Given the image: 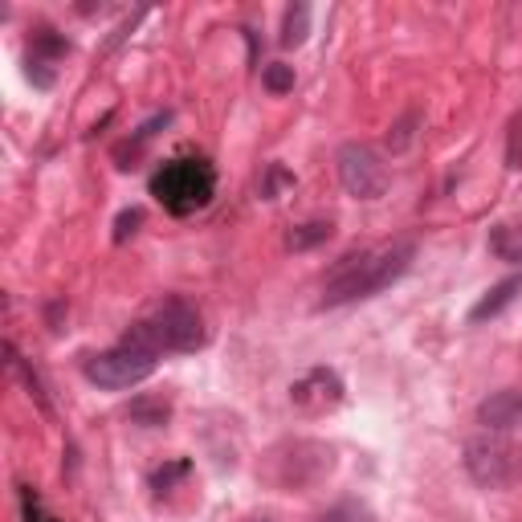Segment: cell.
Here are the masks:
<instances>
[{"instance_id":"1","label":"cell","mask_w":522,"mask_h":522,"mask_svg":"<svg viewBox=\"0 0 522 522\" xmlns=\"http://www.w3.org/2000/svg\"><path fill=\"white\" fill-rule=\"evenodd\" d=\"M416 257V241H388V245H368L339 257L327 282H323V302L319 306H343L355 298H372L400 282Z\"/></svg>"},{"instance_id":"2","label":"cell","mask_w":522,"mask_h":522,"mask_svg":"<svg viewBox=\"0 0 522 522\" xmlns=\"http://www.w3.org/2000/svg\"><path fill=\"white\" fill-rule=\"evenodd\" d=\"M217 192V172L204 160H172L164 172H155L151 196L160 200L172 217H188L196 208H204Z\"/></svg>"},{"instance_id":"3","label":"cell","mask_w":522,"mask_h":522,"mask_svg":"<svg viewBox=\"0 0 522 522\" xmlns=\"http://www.w3.org/2000/svg\"><path fill=\"white\" fill-rule=\"evenodd\" d=\"M465 474L482 490H506L522 482V449L502 433H482L465 441Z\"/></svg>"},{"instance_id":"4","label":"cell","mask_w":522,"mask_h":522,"mask_svg":"<svg viewBox=\"0 0 522 522\" xmlns=\"http://www.w3.org/2000/svg\"><path fill=\"white\" fill-rule=\"evenodd\" d=\"M155 359H160V355H151V351H139V347L119 343V347H111V351H98V355H90V359L82 363V372H86V380H90V384H98V388L123 392V388L143 384V380L155 372Z\"/></svg>"},{"instance_id":"5","label":"cell","mask_w":522,"mask_h":522,"mask_svg":"<svg viewBox=\"0 0 522 522\" xmlns=\"http://www.w3.org/2000/svg\"><path fill=\"white\" fill-rule=\"evenodd\" d=\"M335 164H339V184L347 188V196L380 200L388 192V168L368 143H343Z\"/></svg>"},{"instance_id":"6","label":"cell","mask_w":522,"mask_h":522,"mask_svg":"<svg viewBox=\"0 0 522 522\" xmlns=\"http://www.w3.org/2000/svg\"><path fill=\"white\" fill-rule=\"evenodd\" d=\"M151 327H155V335H160L164 351H196V347H204V319H200V310L188 306V302H180V298H172V302H164L160 310H155Z\"/></svg>"},{"instance_id":"7","label":"cell","mask_w":522,"mask_h":522,"mask_svg":"<svg viewBox=\"0 0 522 522\" xmlns=\"http://www.w3.org/2000/svg\"><path fill=\"white\" fill-rule=\"evenodd\" d=\"M335 453L319 441H294L290 457H278V482L282 486H315L323 474H331Z\"/></svg>"},{"instance_id":"8","label":"cell","mask_w":522,"mask_h":522,"mask_svg":"<svg viewBox=\"0 0 522 522\" xmlns=\"http://www.w3.org/2000/svg\"><path fill=\"white\" fill-rule=\"evenodd\" d=\"M290 400L302 408V412H327L343 400V380L327 368H315V372H306L294 388H290Z\"/></svg>"},{"instance_id":"9","label":"cell","mask_w":522,"mask_h":522,"mask_svg":"<svg viewBox=\"0 0 522 522\" xmlns=\"http://www.w3.org/2000/svg\"><path fill=\"white\" fill-rule=\"evenodd\" d=\"M478 421H482L490 433H510L514 425H522V388L490 392V396L478 404Z\"/></svg>"},{"instance_id":"10","label":"cell","mask_w":522,"mask_h":522,"mask_svg":"<svg viewBox=\"0 0 522 522\" xmlns=\"http://www.w3.org/2000/svg\"><path fill=\"white\" fill-rule=\"evenodd\" d=\"M518 290H522V278H518V274H514V278H506V282H498V286H490V290L478 298V306L469 310V323H486V319L502 315V310L518 298Z\"/></svg>"},{"instance_id":"11","label":"cell","mask_w":522,"mask_h":522,"mask_svg":"<svg viewBox=\"0 0 522 522\" xmlns=\"http://www.w3.org/2000/svg\"><path fill=\"white\" fill-rule=\"evenodd\" d=\"M490 253L498 261H510V266H518L522 261V221H502L490 229Z\"/></svg>"},{"instance_id":"12","label":"cell","mask_w":522,"mask_h":522,"mask_svg":"<svg viewBox=\"0 0 522 522\" xmlns=\"http://www.w3.org/2000/svg\"><path fill=\"white\" fill-rule=\"evenodd\" d=\"M331 233H335L331 221H306V225H298V229L286 237V245H290L294 253H302V249H315L319 241H327Z\"/></svg>"},{"instance_id":"13","label":"cell","mask_w":522,"mask_h":522,"mask_svg":"<svg viewBox=\"0 0 522 522\" xmlns=\"http://www.w3.org/2000/svg\"><path fill=\"white\" fill-rule=\"evenodd\" d=\"M306 29H310V9L306 5H290L286 21H282V45H302Z\"/></svg>"},{"instance_id":"14","label":"cell","mask_w":522,"mask_h":522,"mask_svg":"<svg viewBox=\"0 0 522 522\" xmlns=\"http://www.w3.org/2000/svg\"><path fill=\"white\" fill-rule=\"evenodd\" d=\"M168 412H172L168 400H135V404H131V421H135V425H164Z\"/></svg>"},{"instance_id":"15","label":"cell","mask_w":522,"mask_h":522,"mask_svg":"<svg viewBox=\"0 0 522 522\" xmlns=\"http://www.w3.org/2000/svg\"><path fill=\"white\" fill-rule=\"evenodd\" d=\"M319 522H376V514L368 510V506H363V502H339V506H331Z\"/></svg>"},{"instance_id":"16","label":"cell","mask_w":522,"mask_h":522,"mask_svg":"<svg viewBox=\"0 0 522 522\" xmlns=\"http://www.w3.org/2000/svg\"><path fill=\"white\" fill-rule=\"evenodd\" d=\"M261 82H266V90H270V94H286V90H294V66L274 62V66H266Z\"/></svg>"},{"instance_id":"17","label":"cell","mask_w":522,"mask_h":522,"mask_svg":"<svg viewBox=\"0 0 522 522\" xmlns=\"http://www.w3.org/2000/svg\"><path fill=\"white\" fill-rule=\"evenodd\" d=\"M416 123H421V115H416V111H408V115H404V119H400V123L388 131V147H392V151H404V147L412 143V127H416Z\"/></svg>"},{"instance_id":"18","label":"cell","mask_w":522,"mask_h":522,"mask_svg":"<svg viewBox=\"0 0 522 522\" xmlns=\"http://www.w3.org/2000/svg\"><path fill=\"white\" fill-rule=\"evenodd\" d=\"M506 164L510 168H522V115L510 119V131H506Z\"/></svg>"},{"instance_id":"19","label":"cell","mask_w":522,"mask_h":522,"mask_svg":"<svg viewBox=\"0 0 522 522\" xmlns=\"http://www.w3.org/2000/svg\"><path fill=\"white\" fill-rule=\"evenodd\" d=\"M290 184H294V176H290L286 168H278V164H274V168H270V176H266V184H261V196H266V200H278V192H282V188H290Z\"/></svg>"},{"instance_id":"20","label":"cell","mask_w":522,"mask_h":522,"mask_svg":"<svg viewBox=\"0 0 522 522\" xmlns=\"http://www.w3.org/2000/svg\"><path fill=\"white\" fill-rule=\"evenodd\" d=\"M139 225H143V208H127V213H119V221H115V241H127Z\"/></svg>"},{"instance_id":"21","label":"cell","mask_w":522,"mask_h":522,"mask_svg":"<svg viewBox=\"0 0 522 522\" xmlns=\"http://www.w3.org/2000/svg\"><path fill=\"white\" fill-rule=\"evenodd\" d=\"M184 474H188V465H184V461H176V465H168V469H160V474H155V490H160V494H164V490H168V486H172L176 478H184Z\"/></svg>"},{"instance_id":"22","label":"cell","mask_w":522,"mask_h":522,"mask_svg":"<svg viewBox=\"0 0 522 522\" xmlns=\"http://www.w3.org/2000/svg\"><path fill=\"white\" fill-rule=\"evenodd\" d=\"M25 522H54L45 510H41V502H37V494L33 490H25Z\"/></svg>"},{"instance_id":"23","label":"cell","mask_w":522,"mask_h":522,"mask_svg":"<svg viewBox=\"0 0 522 522\" xmlns=\"http://www.w3.org/2000/svg\"><path fill=\"white\" fill-rule=\"evenodd\" d=\"M257 522H270V518H257Z\"/></svg>"}]
</instances>
